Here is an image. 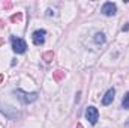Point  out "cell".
Listing matches in <instances>:
<instances>
[{"instance_id": "cell-1", "label": "cell", "mask_w": 129, "mask_h": 128, "mask_svg": "<svg viewBox=\"0 0 129 128\" xmlns=\"http://www.w3.org/2000/svg\"><path fill=\"white\" fill-rule=\"evenodd\" d=\"M14 95L17 96L23 104H30V102H33V101L38 99L39 94H38V92H30V94H27V92H24V91H21V89H15V91H14Z\"/></svg>"}, {"instance_id": "cell-2", "label": "cell", "mask_w": 129, "mask_h": 128, "mask_svg": "<svg viewBox=\"0 0 129 128\" xmlns=\"http://www.w3.org/2000/svg\"><path fill=\"white\" fill-rule=\"evenodd\" d=\"M11 42H12V50L17 53V54H23V53H26V50H27V44H26V41L24 39H21V38H17V36H11Z\"/></svg>"}, {"instance_id": "cell-3", "label": "cell", "mask_w": 129, "mask_h": 128, "mask_svg": "<svg viewBox=\"0 0 129 128\" xmlns=\"http://www.w3.org/2000/svg\"><path fill=\"white\" fill-rule=\"evenodd\" d=\"M0 112H2L6 118H9V119H17V118L20 116V113H18L14 107L6 105V104H2V102H0Z\"/></svg>"}, {"instance_id": "cell-4", "label": "cell", "mask_w": 129, "mask_h": 128, "mask_svg": "<svg viewBox=\"0 0 129 128\" xmlns=\"http://www.w3.org/2000/svg\"><path fill=\"white\" fill-rule=\"evenodd\" d=\"M86 118H87V121H89L92 125H95L98 122V119H99V112H98V109L95 105H89V107H87V110H86Z\"/></svg>"}, {"instance_id": "cell-5", "label": "cell", "mask_w": 129, "mask_h": 128, "mask_svg": "<svg viewBox=\"0 0 129 128\" xmlns=\"http://www.w3.org/2000/svg\"><path fill=\"white\" fill-rule=\"evenodd\" d=\"M101 12H102L105 17H113V15L117 12V8H116V5H114L113 2H105V3L102 5V8H101Z\"/></svg>"}, {"instance_id": "cell-6", "label": "cell", "mask_w": 129, "mask_h": 128, "mask_svg": "<svg viewBox=\"0 0 129 128\" xmlns=\"http://www.w3.org/2000/svg\"><path fill=\"white\" fill-rule=\"evenodd\" d=\"M45 35L47 32L44 30V29H39V30H35L32 35V39H33V44L35 45H44V42H45Z\"/></svg>"}, {"instance_id": "cell-7", "label": "cell", "mask_w": 129, "mask_h": 128, "mask_svg": "<svg viewBox=\"0 0 129 128\" xmlns=\"http://www.w3.org/2000/svg\"><path fill=\"white\" fill-rule=\"evenodd\" d=\"M114 95H116V89H114V88L108 89L107 94H105L104 98H102V104H104V105H110V104L114 101Z\"/></svg>"}, {"instance_id": "cell-8", "label": "cell", "mask_w": 129, "mask_h": 128, "mask_svg": "<svg viewBox=\"0 0 129 128\" xmlns=\"http://www.w3.org/2000/svg\"><path fill=\"white\" fill-rule=\"evenodd\" d=\"M42 60H45L47 63H51L53 60H54V53L50 50V51H45L44 54H42Z\"/></svg>"}, {"instance_id": "cell-9", "label": "cell", "mask_w": 129, "mask_h": 128, "mask_svg": "<svg viewBox=\"0 0 129 128\" xmlns=\"http://www.w3.org/2000/svg\"><path fill=\"white\" fill-rule=\"evenodd\" d=\"M53 78H54V81H57V83L62 81V80L64 78V72L63 71H60V69L54 71V72H53Z\"/></svg>"}, {"instance_id": "cell-10", "label": "cell", "mask_w": 129, "mask_h": 128, "mask_svg": "<svg viewBox=\"0 0 129 128\" xmlns=\"http://www.w3.org/2000/svg\"><path fill=\"white\" fill-rule=\"evenodd\" d=\"M95 42L96 44H104L105 42V35L101 32H98L96 35H95Z\"/></svg>"}, {"instance_id": "cell-11", "label": "cell", "mask_w": 129, "mask_h": 128, "mask_svg": "<svg viewBox=\"0 0 129 128\" xmlns=\"http://www.w3.org/2000/svg\"><path fill=\"white\" fill-rule=\"evenodd\" d=\"M21 18H23V14L21 12H17V14H14V15H11V21L12 23H15V21H21Z\"/></svg>"}, {"instance_id": "cell-12", "label": "cell", "mask_w": 129, "mask_h": 128, "mask_svg": "<svg viewBox=\"0 0 129 128\" xmlns=\"http://www.w3.org/2000/svg\"><path fill=\"white\" fill-rule=\"evenodd\" d=\"M122 107H123V109H129V92L125 95L123 101H122Z\"/></svg>"}, {"instance_id": "cell-13", "label": "cell", "mask_w": 129, "mask_h": 128, "mask_svg": "<svg viewBox=\"0 0 129 128\" xmlns=\"http://www.w3.org/2000/svg\"><path fill=\"white\" fill-rule=\"evenodd\" d=\"M3 8H5V9H11V8H12V2H5V3H3Z\"/></svg>"}, {"instance_id": "cell-14", "label": "cell", "mask_w": 129, "mask_h": 128, "mask_svg": "<svg viewBox=\"0 0 129 128\" xmlns=\"http://www.w3.org/2000/svg\"><path fill=\"white\" fill-rule=\"evenodd\" d=\"M47 15H54V11H53V9H48V11H47Z\"/></svg>"}, {"instance_id": "cell-15", "label": "cell", "mask_w": 129, "mask_h": 128, "mask_svg": "<svg viewBox=\"0 0 129 128\" xmlns=\"http://www.w3.org/2000/svg\"><path fill=\"white\" fill-rule=\"evenodd\" d=\"M129 30V26H123V32H128Z\"/></svg>"}, {"instance_id": "cell-16", "label": "cell", "mask_w": 129, "mask_h": 128, "mask_svg": "<svg viewBox=\"0 0 129 128\" xmlns=\"http://www.w3.org/2000/svg\"><path fill=\"white\" fill-rule=\"evenodd\" d=\"M75 128H84V127H83V125H81V124L78 122V124H77V127H75Z\"/></svg>"}, {"instance_id": "cell-17", "label": "cell", "mask_w": 129, "mask_h": 128, "mask_svg": "<svg viewBox=\"0 0 129 128\" xmlns=\"http://www.w3.org/2000/svg\"><path fill=\"white\" fill-rule=\"evenodd\" d=\"M3 44H5V39H2V38H0V47H2Z\"/></svg>"}, {"instance_id": "cell-18", "label": "cell", "mask_w": 129, "mask_h": 128, "mask_svg": "<svg viewBox=\"0 0 129 128\" xmlns=\"http://www.w3.org/2000/svg\"><path fill=\"white\" fill-rule=\"evenodd\" d=\"M3 81V74H0V83Z\"/></svg>"}]
</instances>
